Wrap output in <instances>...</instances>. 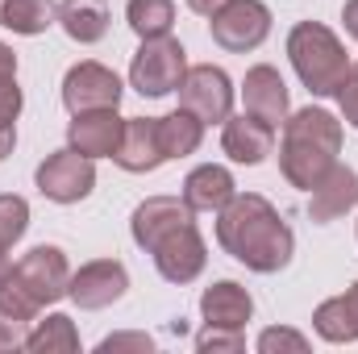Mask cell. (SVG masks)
Here are the masks:
<instances>
[{
    "mask_svg": "<svg viewBox=\"0 0 358 354\" xmlns=\"http://www.w3.org/2000/svg\"><path fill=\"white\" fill-rule=\"evenodd\" d=\"M217 246L255 275H275L292 263L296 234L279 217V208L259 192H238L217 213Z\"/></svg>",
    "mask_w": 358,
    "mask_h": 354,
    "instance_id": "cell-1",
    "label": "cell"
},
{
    "mask_svg": "<svg viewBox=\"0 0 358 354\" xmlns=\"http://www.w3.org/2000/svg\"><path fill=\"white\" fill-rule=\"evenodd\" d=\"M338 155H342V121L329 108L308 104V108L287 113L283 142H279V171H283V179L292 187L313 192L321 179L329 176Z\"/></svg>",
    "mask_w": 358,
    "mask_h": 354,
    "instance_id": "cell-2",
    "label": "cell"
},
{
    "mask_svg": "<svg viewBox=\"0 0 358 354\" xmlns=\"http://www.w3.org/2000/svg\"><path fill=\"white\" fill-rule=\"evenodd\" d=\"M287 59H292V71L300 76V84L313 92V96H338L346 71H350V55H346V42L321 25V21H296L292 34H287Z\"/></svg>",
    "mask_w": 358,
    "mask_h": 354,
    "instance_id": "cell-3",
    "label": "cell"
},
{
    "mask_svg": "<svg viewBox=\"0 0 358 354\" xmlns=\"http://www.w3.org/2000/svg\"><path fill=\"white\" fill-rule=\"evenodd\" d=\"M183 71H187V50L179 38H146L129 63V88L146 100H159V96H171L183 84Z\"/></svg>",
    "mask_w": 358,
    "mask_h": 354,
    "instance_id": "cell-4",
    "label": "cell"
},
{
    "mask_svg": "<svg viewBox=\"0 0 358 354\" xmlns=\"http://www.w3.org/2000/svg\"><path fill=\"white\" fill-rule=\"evenodd\" d=\"M34 183L55 204H80V200H88L92 187H96V159L63 146V150H55V155H46L38 163Z\"/></svg>",
    "mask_w": 358,
    "mask_h": 354,
    "instance_id": "cell-5",
    "label": "cell"
},
{
    "mask_svg": "<svg viewBox=\"0 0 358 354\" xmlns=\"http://www.w3.org/2000/svg\"><path fill=\"white\" fill-rule=\"evenodd\" d=\"M208 34L229 55L259 50L271 34V8L263 0H229L208 17Z\"/></svg>",
    "mask_w": 358,
    "mask_h": 354,
    "instance_id": "cell-6",
    "label": "cell"
},
{
    "mask_svg": "<svg viewBox=\"0 0 358 354\" xmlns=\"http://www.w3.org/2000/svg\"><path fill=\"white\" fill-rule=\"evenodd\" d=\"M179 108L196 113L204 125H221L234 113V80H229V71L213 67V63L187 67L183 84H179Z\"/></svg>",
    "mask_w": 358,
    "mask_h": 354,
    "instance_id": "cell-7",
    "label": "cell"
},
{
    "mask_svg": "<svg viewBox=\"0 0 358 354\" xmlns=\"http://www.w3.org/2000/svg\"><path fill=\"white\" fill-rule=\"evenodd\" d=\"M146 255L155 259L159 275H163L167 283H179V288L192 283V279H200L204 267H208V246H204L196 221H183V225H176V229H167Z\"/></svg>",
    "mask_w": 358,
    "mask_h": 354,
    "instance_id": "cell-8",
    "label": "cell"
},
{
    "mask_svg": "<svg viewBox=\"0 0 358 354\" xmlns=\"http://www.w3.org/2000/svg\"><path fill=\"white\" fill-rule=\"evenodd\" d=\"M13 279L46 309V304H59L71 288V263L59 246H34L25 250L17 263H13Z\"/></svg>",
    "mask_w": 358,
    "mask_h": 354,
    "instance_id": "cell-9",
    "label": "cell"
},
{
    "mask_svg": "<svg viewBox=\"0 0 358 354\" xmlns=\"http://www.w3.org/2000/svg\"><path fill=\"white\" fill-rule=\"evenodd\" d=\"M121 76L104 63H76L63 76V104L67 113H92V108H117L121 104Z\"/></svg>",
    "mask_w": 358,
    "mask_h": 354,
    "instance_id": "cell-10",
    "label": "cell"
},
{
    "mask_svg": "<svg viewBox=\"0 0 358 354\" xmlns=\"http://www.w3.org/2000/svg\"><path fill=\"white\" fill-rule=\"evenodd\" d=\"M129 292V271L117 259H92L80 271H71V288L67 300H76L84 313H100L108 304H117Z\"/></svg>",
    "mask_w": 358,
    "mask_h": 354,
    "instance_id": "cell-11",
    "label": "cell"
},
{
    "mask_svg": "<svg viewBox=\"0 0 358 354\" xmlns=\"http://www.w3.org/2000/svg\"><path fill=\"white\" fill-rule=\"evenodd\" d=\"M125 134V117L117 108H92V113H71L67 125V146L88 155V159H113Z\"/></svg>",
    "mask_w": 358,
    "mask_h": 354,
    "instance_id": "cell-12",
    "label": "cell"
},
{
    "mask_svg": "<svg viewBox=\"0 0 358 354\" xmlns=\"http://www.w3.org/2000/svg\"><path fill=\"white\" fill-rule=\"evenodd\" d=\"M113 163L129 176H150L167 163L163 155V138H159V117H125V134L121 146L113 155Z\"/></svg>",
    "mask_w": 358,
    "mask_h": 354,
    "instance_id": "cell-13",
    "label": "cell"
},
{
    "mask_svg": "<svg viewBox=\"0 0 358 354\" xmlns=\"http://www.w3.org/2000/svg\"><path fill=\"white\" fill-rule=\"evenodd\" d=\"M221 150L234 163H242V167H259V163H267V155L275 150V125L250 117V113H238V117L229 113L221 121Z\"/></svg>",
    "mask_w": 358,
    "mask_h": 354,
    "instance_id": "cell-14",
    "label": "cell"
},
{
    "mask_svg": "<svg viewBox=\"0 0 358 354\" xmlns=\"http://www.w3.org/2000/svg\"><path fill=\"white\" fill-rule=\"evenodd\" d=\"M242 104H246L250 117L267 121L275 129H279V125L287 121V113H292L287 84H283V76H279L271 63H259V67L246 71V80H242Z\"/></svg>",
    "mask_w": 358,
    "mask_h": 354,
    "instance_id": "cell-15",
    "label": "cell"
},
{
    "mask_svg": "<svg viewBox=\"0 0 358 354\" xmlns=\"http://www.w3.org/2000/svg\"><path fill=\"white\" fill-rule=\"evenodd\" d=\"M183 221H196V213L187 208L183 196H146L129 217V234H134V242L142 250H150L167 229H176Z\"/></svg>",
    "mask_w": 358,
    "mask_h": 354,
    "instance_id": "cell-16",
    "label": "cell"
},
{
    "mask_svg": "<svg viewBox=\"0 0 358 354\" xmlns=\"http://www.w3.org/2000/svg\"><path fill=\"white\" fill-rule=\"evenodd\" d=\"M200 317H204V325L246 330V321L255 317V300L238 279H217L200 292Z\"/></svg>",
    "mask_w": 358,
    "mask_h": 354,
    "instance_id": "cell-17",
    "label": "cell"
},
{
    "mask_svg": "<svg viewBox=\"0 0 358 354\" xmlns=\"http://www.w3.org/2000/svg\"><path fill=\"white\" fill-rule=\"evenodd\" d=\"M350 208H358V171L334 163L329 176L308 192V217H313L317 225H329V221L346 217Z\"/></svg>",
    "mask_w": 358,
    "mask_h": 354,
    "instance_id": "cell-18",
    "label": "cell"
},
{
    "mask_svg": "<svg viewBox=\"0 0 358 354\" xmlns=\"http://www.w3.org/2000/svg\"><path fill=\"white\" fill-rule=\"evenodd\" d=\"M234 196H238V183L221 163H200L183 179V200L192 213H221Z\"/></svg>",
    "mask_w": 358,
    "mask_h": 354,
    "instance_id": "cell-19",
    "label": "cell"
},
{
    "mask_svg": "<svg viewBox=\"0 0 358 354\" xmlns=\"http://www.w3.org/2000/svg\"><path fill=\"white\" fill-rule=\"evenodd\" d=\"M313 330H317V338L329 342V346L358 342V279L342 292V296H329V300L317 304Z\"/></svg>",
    "mask_w": 358,
    "mask_h": 354,
    "instance_id": "cell-20",
    "label": "cell"
},
{
    "mask_svg": "<svg viewBox=\"0 0 358 354\" xmlns=\"http://www.w3.org/2000/svg\"><path fill=\"white\" fill-rule=\"evenodd\" d=\"M108 21H113V13L104 0H59V25L80 46L100 42L108 34Z\"/></svg>",
    "mask_w": 358,
    "mask_h": 354,
    "instance_id": "cell-21",
    "label": "cell"
},
{
    "mask_svg": "<svg viewBox=\"0 0 358 354\" xmlns=\"http://www.w3.org/2000/svg\"><path fill=\"white\" fill-rule=\"evenodd\" d=\"M59 21V4L55 0H0V25L21 34V38H38Z\"/></svg>",
    "mask_w": 358,
    "mask_h": 354,
    "instance_id": "cell-22",
    "label": "cell"
},
{
    "mask_svg": "<svg viewBox=\"0 0 358 354\" xmlns=\"http://www.w3.org/2000/svg\"><path fill=\"white\" fill-rule=\"evenodd\" d=\"M159 138H163V155L167 159H187L204 142V121L196 113H187V108H176V113L159 117Z\"/></svg>",
    "mask_w": 358,
    "mask_h": 354,
    "instance_id": "cell-23",
    "label": "cell"
},
{
    "mask_svg": "<svg viewBox=\"0 0 358 354\" xmlns=\"http://www.w3.org/2000/svg\"><path fill=\"white\" fill-rule=\"evenodd\" d=\"M25 351L34 354H76L80 351V330L67 313H50L46 321H34L25 334Z\"/></svg>",
    "mask_w": 358,
    "mask_h": 354,
    "instance_id": "cell-24",
    "label": "cell"
},
{
    "mask_svg": "<svg viewBox=\"0 0 358 354\" xmlns=\"http://www.w3.org/2000/svg\"><path fill=\"white\" fill-rule=\"evenodd\" d=\"M125 21L142 42L146 38H167L171 25H176V0H129Z\"/></svg>",
    "mask_w": 358,
    "mask_h": 354,
    "instance_id": "cell-25",
    "label": "cell"
},
{
    "mask_svg": "<svg viewBox=\"0 0 358 354\" xmlns=\"http://www.w3.org/2000/svg\"><path fill=\"white\" fill-rule=\"evenodd\" d=\"M29 229V204L25 196H0V255H8Z\"/></svg>",
    "mask_w": 358,
    "mask_h": 354,
    "instance_id": "cell-26",
    "label": "cell"
},
{
    "mask_svg": "<svg viewBox=\"0 0 358 354\" xmlns=\"http://www.w3.org/2000/svg\"><path fill=\"white\" fill-rule=\"evenodd\" d=\"M21 104H25V96L17 88V55H13V46L0 42V121H17Z\"/></svg>",
    "mask_w": 358,
    "mask_h": 354,
    "instance_id": "cell-27",
    "label": "cell"
},
{
    "mask_svg": "<svg viewBox=\"0 0 358 354\" xmlns=\"http://www.w3.org/2000/svg\"><path fill=\"white\" fill-rule=\"evenodd\" d=\"M0 313H4V317H17V321H29V325H34L38 313H42V304L13 279V271H8V279L0 283Z\"/></svg>",
    "mask_w": 358,
    "mask_h": 354,
    "instance_id": "cell-28",
    "label": "cell"
},
{
    "mask_svg": "<svg viewBox=\"0 0 358 354\" xmlns=\"http://www.w3.org/2000/svg\"><path fill=\"white\" fill-rule=\"evenodd\" d=\"M196 351H200V354H217V351L242 354V351H246V338H242V330H221V325H204V330L196 334Z\"/></svg>",
    "mask_w": 358,
    "mask_h": 354,
    "instance_id": "cell-29",
    "label": "cell"
},
{
    "mask_svg": "<svg viewBox=\"0 0 358 354\" xmlns=\"http://www.w3.org/2000/svg\"><path fill=\"white\" fill-rule=\"evenodd\" d=\"M279 351L304 354V351H308V338H304V334H296V330H287V325L263 330V334H259V354H279Z\"/></svg>",
    "mask_w": 358,
    "mask_h": 354,
    "instance_id": "cell-30",
    "label": "cell"
},
{
    "mask_svg": "<svg viewBox=\"0 0 358 354\" xmlns=\"http://www.w3.org/2000/svg\"><path fill=\"white\" fill-rule=\"evenodd\" d=\"M338 104H342V121L358 129V63H350V71L338 88Z\"/></svg>",
    "mask_w": 358,
    "mask_h": 354,
    "instance_id": "cell-31",
    "label": "cell"
},
{
    "mask_svg": "<svg viewBox=\"0 0 358 354\" xmlns=\"http://www.w3.org/2000/svg\"><path fill=\"white\" fill-rule=\"evenodd\" d=\"M100 354L108 351H155V338L150 334H108V338H100V346H96Z\"/></svg>",
    "mask_w": 358,
    "mask_h": 354,
    "instance_id": "cell-32",
    "label": "cell"
},
{
    "mask_svg": "<svg viewBox=\"0 0 358 354\" xmlns=\"http://www.w3.org/2000/svg\"><path fill=\"white\" fill-rule=\"evenodd\" d=\"M29 321H17V317H4L0 313V354H8V351H25V330Z\"/></svg>",
    "mask_w": 358,
    "mask_h": 354,
    "instance_id": "cell-33",
    "label": "cell"
},
{
    "mask_svg": "<svg viewBox=\"0 0 358 354\" xmlns=\"http://www.w3.org/2000/svg\"><path fill=\"white\" fill-rule=\"evenodd\" d=\"M13 146H17V125L13 121H0V163L13 155Z\"/></svg>",
    "mask_w": 358,
    "mask_h": 354,
    "instance_id": "cell-34",
    "label": "cell"
},
{
    "mask_svg": "<svg viewBox=\"0 0 358 354\" xmlns=\"http://www.w3.org/2000/svg\"><path fill=\"white\" fill-rule=\"evenodd\" d=\"M342 25H346V34L358 42V0H346L342 4Z\"/></svg>",
    "mask_w": 358,
    "mask_h": 354,
    "instance_id": "cell-35",
    "label": "cell"
},
{
    "mask_svg": "<svg viewBox=\"0 0 358 354\" xmlns=\"http://www.w3.org/2000/svg\"><path fill=\"white\" fill-rule=\"evenodd\" d=\"M183 4H187L196 17H213V13H217L221 4H229V0H183Z\"/></svg>",
    "mask_w": 358,
    "mask_h": 354,
    "instance_id": "cell-36",
    "label": "cell"
},
{
    "mask_svg": "<svg viewBox=\"0 0 358 354\" xmlns=\"http://www.w3.org/2000/svg\"><path fill=\"white\" fill-rule=\"evenodd\" d=\"M8 271H13V263H8V255H0V283L8 279Z\"/></svg>",
    "mask_w": 358,
    "mask_h": 354,
    "instance_id": "cell-37",
    "label": "cell"
}]
</instances>
